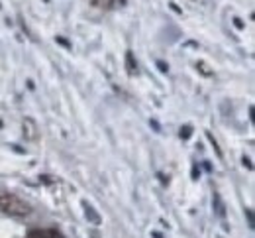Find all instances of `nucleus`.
Masks as SVG:
<instances>
[{
	"instance_id": "f257e3e1",
	"label": "nucleus",
	"mask_w": 255,
	"mask_h": 238,
	"mask_svg": "<svg viewBox=\"0 0 255 238\" xmlns=\"http://www.w3.org/2000/svg\"><path fill=\"white\" fill-rule=\"evenodd\" d=\"M0 211H4L10 217H16V219H24V217L30 215L28 203H24L22 199H18L16 195L2 193V191H0Z\"/></svg>"
},
{
	"instance_id": "f03ea898",
	"label": "nucleus",
	"mask_w": 255,
	"mask_h": 238,
	"mask_svg": "<svg viewBox=\"0 0 255 238\" xmlns=\"http://www.w3.org/2000/svg\"><path fill=\"white\" fill-rule=\"evenodd\" d=\"M28 238H61V235L55 231H32Z\"/></svg>"
}]
</instances>
